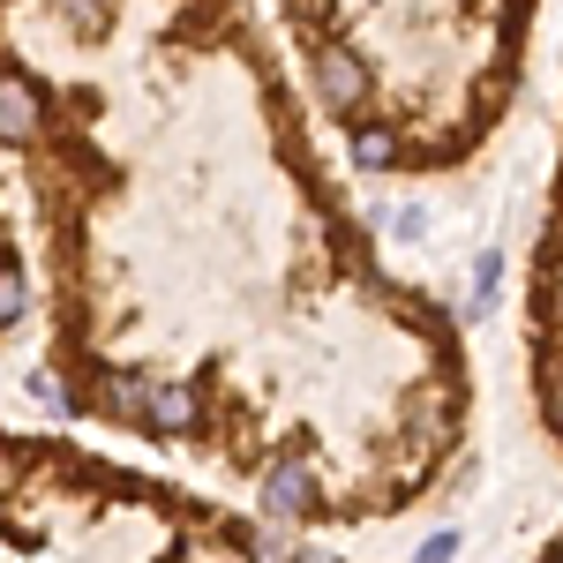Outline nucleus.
Wrapping results in <instances>:
<instances>
[{"label": "nucleus", "mask_w": 563, "mask_h": 563, "mask_svg": "<svg viewBox=\"0 0 563 563\" xmlns=\"http://www.w3.org/2000/svg\"><path fill=\"white\" fill-rule=\"evenodd\" d=\"M316 98H323L331 113H353V106L368 98V68L353 60L346 45H331V53H316Z\"/></svg>", "instance_id": "f257e3e1"}, {"label": "nucleus", "mask_w": 563, "mask_h": 563, "mask_svg": "<svg viewBox=\"0 0 563 563\" xmlns=\"http://www.w3.org/2000/svg\"><path fill=\"white\" fill-rule=\"evenodd\" d=\"M38 121H45V90L31 76H0V135L23 143V135H38Z\"/></svg>", "instance_id": "f03ea898"}, {"label": "nucleus", "mask_w": 563, "mask_h": 563, "mask_svg": "<svg viewBox=\"0 0 563 563\" xmlns=\"http://www.w3.org/2000/svg\"><path fill=\"white\" fill-rule=\"evenodd\" d=\"M143 429H151V435H180V429H196V390H188V384H151Z\"/></svg>", "instance_id": "7ed1b4c3"}, {"label": "nucleus", "mask_w": 563, "mask_h": 563, "mask_svg": "<svg viewBox=\"0 0 563 563\" xmlns=\"http://www.w3.org/2000/svg\"><path fill=\"white\" fill-rule=\"evenodd\" d=\"M308 504H316L308 466H278V474L263 481V511H271V519H308Z\"/></svg>", "instance_id": "20e7f679"}, {"label": "nucleus", "mask_w": 563, "mask_h": 563, "mask_svg": "<svg viewBox=\"0 0 563 563\" xmlns=\"http://www.w3.org/2000/svg\"><path fill=\"white\" fill-rule=\"evenodd\" d=\"M353 166H361V174H390V166H398V135L390 129H361L353 135Z\"/></svg>", "instance_id": "39448f33"}, {"label": "nucleus", "mask_w": 563, "mask_h": 563, "mask_svg": "<svg viewBox=\"0 0 563 563\" xmlns=\"http://www.w3.org/2000/svg\"><path fill=\"white\" fill-rule=\"evenodd\" d=\"M496 286H504V256L481 249V256H474V301H496Z\"/></svg>", "instance_id": "423d86ee"}, {"label": "nucleus", "mask_w": 563, "mask_h": 563, "mask_svg": "<svg viewBox=\"0 0 563 563\" xmlns=\"http://www.w3.org/2000/svg\"><path fill=\"white\" fill-rule=\"evenodd\" d=\"M249 556L256 563H301V549H294L286 533H249Z\"/></svg>", "instance_id": "0eeeda50"}, {"label": "nucleus", "mask_w": 563, "mask_h": 563, "mask_svg": "<svg viewBox=\"0 0 563 563\" xmlns=\"http://www.w3.org/2000/svg\"><path fill=\"white\" fill-rule=\"evenodd\" d=\"M23 316V278H15V263H0V331Z\"/></svg>", "instance_id": "6e6552de"}, {"label": "nucleus", "mask_w": 563, "mask_h": 563, "mask_svg": "<svg viewBox=\"0 0 563 563\" xmlns=\"http://www.w3.org/2000/svg\"><path fill=\"white\" fill-rule=\"evenodd\" d=\"M459 556V533H429L421 549H413V563H451Z\"/></svg>", "instance_id": "1a4fd4ad"}, {"label": "nucleus", "mask_w": 563, "mask_h": 563, "mask_svg": "<svg viewBox=\"0 0 563 563\" xmlns=\"http://www.w3.org/2000/svg\"><path fill=\"white\" fill-rule=\"evenodd\" d=\"M541 406H549V421L563 429V368H556V376H541Z\"/></svg>", "instance_id": "9d476101"}, {"label": "nucleus", "mask_w": 563, "mask_h": 563, "mask_svg": "<svg viewBox=\"0 0 563 563\" xmlns=\"http://www.w3.org/2000/svg\"><path fill=\"white\" fill-rule=\"evenodd\" d=\"M31 390H38V398H45V406H53V413H68V390L53 384V376H31Z\"/></svg>", "instance_id": "9b49d317"}, {"label": "nucleus", "mask_w": 563, "mask_h": 563, "mask_svg": "<svg viewBox=\"0 0 563 563\" xmlns=\"http://www.w3.org/2000/svg\"><path fill=\"white\" fill-rule=\"evenodd\" d=\"M301 563H331V556H308V549H301Z\"/></svg>", "instance_id": "f8f14e48"}]
</instances>
